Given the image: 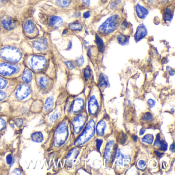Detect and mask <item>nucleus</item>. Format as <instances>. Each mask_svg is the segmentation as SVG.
<instances>
[{
  "label": "nucleus",
  "mask_w": 175,
  "mask_h": 175,
  "mask_svg": "<svg viewBox=\"0 0 175 175\" xmlns=\"http://www.w3.org/2000/svg\"><path fill=\"white\" fill-rule=\"evenodd\" d=\"M82 1L86 6L89 7L90 6V0H82Z\"/></svg>",
  "instance_id": "49"
},
{
  "label": "nucleus",
  "mask_w": 175,
  "mask_h": 175,
  "mask_svg": "<svg viewBox=\"0 0 175 175\" xmlns=\"http://www.w3.org/2000/svg\"><path fill=\"white\" fill-rule=\"evenodd\" d=\"M122 26L124 28H127L128 27V23H127V22L124 21L123 22Z\"/></svg>",
  "instance_id": "54"
},
{
  "label": "nucleus",
  "mask_w": 175,
  "mask_h": 175,
  "mask_svg": "<svg viewBox=\"0 0 175 175\" xmlns=\"http://www.w3.org/2000/svg\"><path fill=\"white\" fill-rule=\"evenodd\" d=\"M147 34L148 32L147 27L143 24H141L138 26L136 32L134 33V40L136 42H138L146 37Z\"/></svg>",
  "instance_id": "10"
},
{
  "label": "nucleus",
  "mask_w": 175,
  "mask_h": 175,
  "mask_svg": "<svg viewBox=\"0 0 175 175\" xmlns=\"http://www.w3.org/2000/svg\"><path fill=\"white\" fill-rule=\"evenodd\" d=\"M32 77L33 75L32 71H30V70H26L22 75V79L25 83H30L32 79Z\"/></svg>",
  "instance_id": "22"
},
{
  "label": "nucleus",
  "mask_w": 175,
  "mask_h": 175,
  "mask_svg": "<svg viewBox=\"0 0 175 175\" xmlns=\"http://www.w3.org/2000/svg\"><path fill=\"white\" fill-rule=\"evenodd\" d=\"M39 84L43 89H46L49 84V80L46 77H41L39 80Z\"/></svg>",
  "instance_id": "26"
},
{
  "label": "nucleus",
  "mask_w": 175,
  "mask_h": 175,
  "mask_svg": "<svg viewBox=\"0 0 175 175\" xmlns=\"http://www.w3.org/2000/svg\"><path fill=\"white\" fill-rule=\"evenodd\" d=\"M66 29H65V30H64L63 32V35H65V34H66Z\"/></svg>",
  "instance_id": "58"
},
{
  "label": "nucleus",
  "mask_w": 175,
  "mask_h": 175,
  "mask_svg": "<svg viewBox=\"0 0 175 175\" xmlns=\"http://www.w3.org/2000/svg\"><path fill=\"white\" fill-rule=\"evenodd\" d=\"M130 158V157H127V156L124 155L121 153L120 150L117 149L115 152V159L116 160V163L122 166L125 160H127V159Z\"/></svg>",
  "instance_id": "17"
},
{
  "label": "nucleus",
  "mask_w": 175,
  "mask_h": 175,
  "mask_svg": "<svg viewBox=\"0 0 175 175\" xmlns=\"http://www.w3.org/2000/svg\"><path fill=\"white\" fill-rule=\"evenodd\" d=\"M68 49H70L72 47V43H71V42H70V43L68 44Z\"/></svg>",
  "instance_id": "57"
},
{
  "label": "nucleus",
  "mask_w": 175,
  "mask_h": 175,
  "mask_svg": "<svg viewBox=\"0 0 175 175\" xmlns=\"http://www.w3.org/2000/svg\"><path fill=\"white\" fill-rule=\"evenodd\" d=\"M68 28L70 30L73 31H77V32H81L83 30V26L82 24L79 22H73L68 24Z\"/></svg>",
  "instance_id": "24"
},
{
  "label": "nucleus",
  "mask_w": 175,
  "mask_h": 175,
  "mask_svg": "<svg viewBox=\"0 0 175 175\" xmlns=\"http://www.w3.org/2000/svg\"><path fill=\"white\" fill-rule=\"evenodd\" d=\"M83 75L86 81H88L91 78V75H92V70L90 67L87 66L86 68H85L84 72H83Z\"/></svg>",
  "instance_id": "31"
},
{
  "label": "nucleus",
  "mask_w": 175,
  "mask_h": 175,
  "mask_svg": "<svg viewBox=\"0 0 175 175\" xmlns=\"http://www.w3.org/2000/svg\"><path fill=\"white\" fill-rule=\"evenodd\" d=\"M74 16L75 18H79V17H80V16H81V14H80V12L75 13V14H74Z\"/></svg>",
  "instance_id": "55"
},
{
  "label": "nucleus",
  "mask_w": 175,
  "mask_h": 175,
  "mask_svg": "<svg viewBox=\"0 0 175 175\" xmlns=\"http://www.w3.org/2000/svg\"><path fill=\"white\" fill-rule=\"evenodd\" d=\"M84 100L83 99L78 98L74 100L71 104V111L74 113L81 112L84 107Z\"/></svg>",
  "instance_id": "12"
},
{
  "label": "nucleus",
  "mask_w": 175,
  "mask_h": 175,
  "mask_svg": "<svg viewBox=\"0 0 175 175\" xmlns=\"http://www.w3.org/2000/svg\"><path fill=\"white\" fill-rule=\"evenodd\" d=\"M12 173L14 174H16V175H21V172L20 171V169H14Z\"/></svg>",
  "instance_id": "48"
},
{
  "label": "nucleus",
  "mask_w": 175,
  "mask_h": 175,
  "mask_svg": "<svg viewBox=\"0 0 175 175\" xmlns=\"http://www.w3.org/2000/svg\"><path fill=\"white\" fill-rule=\"evenodd\" d=\"M138 166L140 168V169H143L145 170L146 169V163L144 160H140L138 162Z\"/></svg>",
  "instance_id": "35"
},
{
  "label": "nucleus",
  "mask_w": 175,
  "mask_h": 175,
  "mask_svg": "<svg viewBox=\"0 0 175 175\" xmlns=\"http://www.w3.org/2000/svg\"><path fill=\"white\" fill-rule=\"evenodd\" d=\"M31 139L33 142L41 143L44 140V136L41 131H36L32 134Z\"/></svg>",
  "instance_id": "19"
},
{
  "label": "nucleus",
  "mask_w": 175,
  "mask_h": 175,
  "mask_svg": "<svg viewBox=\"0 0 175 175\" xmlns=\"http://www.w3.org/2000/svg\"><path fill=\"white\" fill-rule=\"evenodd\" d=\"M6 162L8 165H11L13 162V158L11 154L8 155L6 157Z\"/></svg>",
  "instance_id": "41"
},
{
  "label": "nucleus",
  "mask_w": 175,
  "mask_h": 175,
  "mask_svg": "<svg viewBox=\"0 0 175 175\" xmlns=\"http://www.w3.org/2000/svg\"><path fill=\"white\" fill-rule=\"evenodd\" d=\"M63 24V20L61 17L53 16L49 20V25L54 28H58Z\"/></svg>",
  "instance_id": "15"
},
{
  "label": "nucleus",
  "mask_w": 175,
  "mask_h": 175,
  "mask_svg": "<svg viewBox=\"0 0 175 175\" xmlns=\"http://www.w3.org/2000/svg\"><path fill=\"white\" fill-rule=\"evenodd\" d=\"M155 154L157 155V156L159 157V158H161V157H162V156L163 155V153H161V152H159L158 151H155Z\"/></svg>",
  "instance_id": "52"
},
{
  "label": "nucleus",
  "mask_w": 175,
  "mask_h": 175,
  "mask_svg": "<svg viewBox=\"0 0 175 175\" xmlns=\"http://www.w3.org/2000/svg\"><path fill=\"white\" fill-rule=\"evenodd\" d=\"M132 138H133V140L134 141H137V136H136V135H133L132 136Z\"/></svg>",
  "instance_id": "56"
},
{
  "label": "nucleus",
  "mask_w": 175,
  "mask_h": 175,
  "mask_svg": "<svg viewBox=\"0 0 175 175\" xmlns=\"http://www.w3.org/2000/svg\"><path fill=\"white\" fill-rule=\"evenodd\" d=\"M68 137V128L66 123L62 122L58 125L54 134V144L57 147L63 145Z\"/></svg>",
  "instance_id": "4"
},
{
  "label": "nucleus",
  "mask_w": 175,
  "mask_h": 175,
  "mask_svg": "<svg viewBox=\"0 0 175 175\" xmlns=\"http://www.w3.org/2000/svg\"><path fill=\"white\" fill-rule=\"evenodd\" d=\"M95 131V122L94 120H91L86 125L83 133L79 137L75 142V145L81 146L86 143L94 137Z\"/></svg>",
  "instance_id": "3"
},
{
  "label": "nucleus",
  "mask_w": 175,
  "mask_h": 175,
  "mask_svg": "<svg viewBox=\"0 0 175 175\" xmlns=\"http://www.w3.org/2000/svg\"><path fill=\"white\" fill-rule=\"evenodd\" d=\"M90 16H91V13H90L89 11H86L83 14V18L84 19L89 18Z\"/></svg>",
  "instance_id": "47"
},
{
  "label": "nucleus",
  "mask_w": 175,
  "mask_h": 175,
  "mask_svg": "<svg viewBox=\"0 0 175 175\" xmlns=\"http://www.w3.org/2000/svg\"><path fill=\"white\" fill-rule=\"evenodd\" d=\"M98 102L95 96H92L88 102V110L89 113L92 116H95L99 111Z\"/></svg>",
  "instance_id": "11"
},
{
  "label": "nucleus",
  "mask_w": 175,
  "mask_h": 175,
  "mask_svg": "<svg viewBox=\"0 0 175 175\" xmlns=\"http://www.w3.org/2000/svg\"><path fill=\"white\" fill-rule=\"evenodd\" d=\"M147 103H148V105L150 106V107H151V108L154 107L155 105V101L152 100V99H150L148 100V101H147Z\"/></svg>",
  "instance_id": "46"
},
{
  "label": "nucleus",
  "mask_w": 175,
  "mask_h": 175,
  "mask_svg": "<svg viewBox=\"0 0 175 175\" xmlns=\"http://www.w3.org/2000/svg\"><path fill=\"white\" fill-rule=\"evenodd\" d=\"M146 130H145V128H142L140 130V133H139V134L140 136H142L143 134L145 133Z\"/></svg>",
  "instance_id": "51"
},
{
  "label": "nucleus",
  "mask_w": 175,
  "mask_h": 175,
  "mask_svg": "<svg viewBox=\"0 0 175 175\" xmlns=\"http://www.w3.org/2000/svg\"><path fill=\"white\" fill-rule=\"evenodd\" d=\"M173 17V14L172 9L169 8H166L164 13V15H163V19H164V21L166 22H171L172 20Z\"/></svg>",
  "instance_id": "27"
},
{
  "label": "nucleus",
  "mask_w": 175,
  "mask_h": 175,
  "mask_svg": "<svg viewBox=\"0 0 175 175\" xmlns=\"http://www.w3.org/2000/svg\"><path fill=\"white\" fill-rule=\"evenodd\" d=\"M120 23V17L117 15H113L107 19L99 26V32L102 35H107L114 32Z\"/></svg>",
  "instance_id": "1"
},
{
  "label": "nucleus",
  "mask_w": 175,
  "mask_h": 175,
  "mask_svg": "<svg viewBox=\"0 0 175 175\" xmlns=\"http://www.w3.org/2000/svg\"><path fill=\"white\" fill-rule=\"evenodd\" d=\"M2 26L6 30H12L15 26V22L11 17H5L1 21Z\"/></svg>",
  "instance_id": "13"
},
{
  "label": "nucleus",
  "mask_w": 175,
  "mask_h": 175,
  "mask_svg": "<svg viewBox=\"0 0 175 175\" xmlns=\"http://www.w3.org/2000/svg\"><path fill=\"white\" fill-rule=\"evenodd\" d=\"M14 123H15V124L17 126L20 127L22 126L24 122H23L22 119H21V118H18V119H16L15 120Z\"/></svg>",
  "instance_id": "38"
},
{
  "label": "nucleus",
  "mask_w": 175,
  "mask_h": 175,
  "mask_svg": "<svg viewBox=\"0 0 175 175\" xmlns=\"http://www.w3.org/2000/svg\"><path fill=\"white\" fill-rule=\"evenodd\" d=\"M86 118L85 115H80L73 121V128L75 133L78 134L82 130L86 123Z\"/></svg>",
  "instance_id": "7"
},
{
  "label": "nucleus",
  "mask_w": 175,
  "mask_h": 175,
  "mask_svg": "<svg viewBox=\"0 0 175 175\" xmlns=\"http://www.w3.org/2000/svg\"><path fill=\"white\" fill-rule=\"evenodd\" d=\"M76 63H77V65H78L79 66H82L84 63V59L83 56H81L80 58H78L76 60Z\"/></svg>",
  "instance_id": "39"
},
{
  "label": "nucleus",
  "mask_w": 175,
  "mask_h": 175,
  "mask_svg": "<svg viewBox=\"0 0 175 175\" xmlns=\"http://www.w3.org/2000/svg\"><path fill=\"white\" fill-rule=\"evenodd\" d=\"M65 63L67 65V66L70 68V70H73L75 68L74 64H73V62L70 61H65Z\"/></svg>",
  "instance_id": "42"
},
{
  "label": "nucleus",
  "mask_w": 175,
  "mask_h": 175,
  "mask_svg": "<svg viewBox=\"0 0 175 175\" xmlns=\"http://www.w3.org/2000/svg\"><path fill=\"white\" fill-rule=\"evenodd\" d=\"M106 127V124L105 121L103 120L99 121L96 127L97 135L99 136H103L105 133Z\"/></svg>",
  "instance_id": "18"
},
{
  "label": "nucleus",
  "mask_w": 175,
  "mask_h": 175,
  "mask_svg": "<svg viewBox=\"0 0 175 175\" xmlns=\"http://www.w3.org/2000/svg\"><path fill=\"white\" fill-rule=\"evenodd\" d=\"M8 82L6 80L0 77V89H3L7 85Z\"/></svg>",
  "instance_id": "36"
},
{
  "label": "nucleus",
  "mask_w": 175,
  "mask_h": 175,
  "mask_svg": "<svg viewBox=\"0 0 175 175\" xmlns=\"http://www.w3.org/2000/svg\"><path fill=\"white\" fill-rule=\"evenodd\" d=\"M103 143V140L102 139H97L96 140V147L99 152H100V148H101V145Z\"/></svg>",
  "instance_id": "40"
},
{
  "label": "nucleus",
  "mask_w": 175,
  "mask_h": 175,
  "mask_svg": "<svg viewBox=\"0 0 175 175\" xmlns=\"http://www.w3.org/2000/svg\"><path fill=\"white\" fill-rule=\"evenodd\" d=\"M54 105V99L53 97H49L46 100L45 105H44V108L47 112H49L51 110L53 109V106Z\"/></svg>",
  "instance_id": "25"
},
{
  "label": "nucleus",
  "mask_w": 175,
  "mask_h": 175,
  "mask_svg": "<svg viewBox=\"0 0 175 175\" xmlns=\"http://www.w3.org/2000/svg\"><path fill=\"white\" fill-rule=\"evenodd\" d=\"M30 92L31 90L30 87L27 85L23 84L18 88L15 92V96L18 100H24L28 97L30 94Z\"/></svg>",
  "instance_id": "8"
},
{
  "label": "nucleus",
  "mask_w": 175,
  "mask_h": 175,
  "mask_svg": "<svg viewBox=\"0 0 175 175\" xmlns=\"http://www.w3.org/2000/svg\"><path fill=\"white\" fill-rule=\"evenodd\" d=\"M47 63L45 58L40 56H32L29 60V66L34 71H40L42 70Z\"/></svg>",
  "instance_id": "5"
},
{
  "label": "nucleus",
  "mask_w": 175,
  "mask_h": 175,
  "mask_svg": "<svg viewBox=\"0 0 175 175\" xmlns=\"http://www.w3.org/2000/svg\"><path fill=\"white\" fill-rule=\"evenodd\" d=\"M24 29L25 32L27 33L30 34L35 32V26L33 22L32 21L28 20L26 22L24 25Z\"/></svg>",
  "instance_id": "23"
},
{
  "label": "nucleus",
  "mask_w": 175,
  "mask_h": 175,
  "mask_svg": "<svg viewBox=\"0 0 175 175\" xmlns=\"http://www.w3.org/2000/svg\"><path fill=\"white\" fill-rule=\"evenodd\" d=\"M126 140V135L124 133H122V137H121V138L120 139V143L123 144L125 143Z\"/></svg>",
  "instance_id": "45"
},
{
  "label": "nucleus",
  "mask_w": 175,
  "mask_h": 175,
  "mask_svg": "<svg viewBox=\"0 0 175 175\" xmlns=\"http://www.w3.org/2000/svg\"><path fill=\"white\" fill-rule=\"evenodd\" d=\"M153 117H152V113H150L149 112H147L146 113H144L143 116H142V120L146 121H150L152 119Z\"/></svg>",
  "instance_id": "34"
},
{
  "label": "nucleus",
  "mask_w": 175,
  "mask_h": 175,
  "mask_svg": "<svg viewBox=\"0 0 175 175\" xmlns=\"http://www.w3.org/2000/svg\"><path fill=\"white\" fill-rule=\"evenodd\" d=\"M60 115V112L58 110H56L54 113H53V115H51V116L50 117V120L51 122H55L56 121H57V120L59 118Z\"/></svg>",
  "instance_id": "32"
},
{
  "label": "nucleus",
  "mask_w": 175,
  "mask_h": 175,
  "mask_svg": "<svg viewBox=\"0 0 175 175\" xmlns=\"http://www.w3.org/2000/svg\"><path fill=\"white\" fill-rule=\"evenodd\" d=\"M170 151H172L173 152H175V143H174V142L170 147Z\"/></svg>",
  "instance_id": "53"
},
{
  "label": "nucleus",
  "mask_w": 175,
  "mask_h": 175,
  "mask_svg": "<svg viewBox=\"0 0 175 175\" xmlns=\"http://www.w3.org/2000/svg\"><path fill=\"white\" fill-rule=\"evenodd\" d=\"M71 0H56V3L58 6L61 7L66 8L70 6Z\"/></svg>",
  "instance_id": "29"
},
{
  "label": "nucleus",
  "mask_w": 175,
  "mask_h": 175,
  "mask_svg": "<svg viewBox=\"0 0 175 175\" xmlns=\"http://www.w3.org/2000/svg\"><path fill=\"white\" fill-rule=\"evenodd\" d=\"M7 97V94L5 92L0 91V101H3Z\"/></svg>",
  "instance_id": "43"
},
{
  "label": "nucleus",
  "mask_w": 175,
  "mask_h": 175,
  "mask_svg": "<svg viewBox=\"0 0 175 175\" xmlns=\"http://www.w3.org/2000/svg\"><path fill=\"white\" fill-rule=\"evenodd\" d=\"M19 70V67L15 65L6 63L0 64V75L3 76L7 77L15 74Z\"/></svg>",
  "instance_id": "6"
},
{
  "label": "nucleus",
  "mask_w": 175,
  "mask_h": 175,
  "mask_svg": "<svg viewBox=\"0 0 175 175\" xmlns=\"http://www.w3.org/2000/svg\"><path fill=\"white\" fill-rule=\"evenodd\" d=\"M0 57L8 62H18L21 59L22 53L16 47L6 46L0 50Z\"/></svg>",
  "instance_id": "2"
},
{
  "label": "nucleus",
  "mask_w": 175,
  "mask_h": 175,
  "mask_svg": "<svg viewBox=\"0 0 175 175\" xmlns=\"http://www.w3.org/2000/svg\"><path fill=\"white\" fill-rule=\"evenodd\" d=\"M169 69H170V70L167 69L168 71H169V75H174V74H175V71H174V70H173L172 68H171V67H169Z\"/></svg>",
  "instance_id": "50"
},
{
  "label": "nucleus",
  "mask_w": 175,
  "mask_h": 175,
  "mask_svg": "<svg viewBox=\"0 0 175 175\" xmlns=\"http://www.w3.org/2000/svg\"><path fill=\"white\" fill-rule=\"evenodd\" d=\"M6 122L3 118H0V131L3 130L5 127H6Z\"/></svg>",
  "instance_id": "37"
},
{
  "label": "nucleus",
  "mask_w": 175,
  "mask_h": 175,
  "mask_svg": "<svg viewBox=\"0 0 175 175\" xmlns=\"http://www.w3.org/2000/svg\"><path fill=\"white\" fill-rule=\"evenodd\" d=\"M33 47L36 49V50L39 51H43L45 50L48 46L47 40L45 39L41 38L39 39L36 40L33 43Z\"/></svg>",
  "instance_id": "14"
},
{
  "label": "nucleus",
  "mask_w": 175,
  "mask_h": 175,
  "mask_svg": "<svg viewBox=\"0 0 175 175\" xmlns=\"http://www.w3.org/2000/svg\"><path fill=\"white\" fill-rule=\"evenodd\" d=\"M99 84L101 88H106L109 85L108 77L103 74H101L99 77Z\"/></svg>",
  "instance_id": "21"
},
{
  "label": "nucleus",
  "mask_w": 175,
  "mask_h": 175,
  "mask_svg": "<svg viewBox=\"0 0 175 175\" xmlns=\"http://www.w3.org/2000/svg\"><path fill=\"white\" fill-rule=\"evenodd\" d=\"M95 42L99 51L101 53H104L105 50V46L104 41H103L101 37L97 34L96 35Z\"/></svg>",
  "instance_id": "20"
},
{
  "label": "nucleus",
  "mask_w": 175,
  "mask_h": 175,
  "mask_svg": "<svg viewBox=\"0 0 175 175\" xmlns=\"http://www.w3.org/2000/svg\"><path fill=\"white\" fill-rule=\"evenodd\" d=\"M158 146L159 147V148L161 151H166L168 149V144L164 141L160 140Z\"/></svg>",
  "instance_id": "33"
},
{
  "label": "nucleus",
  "mask_w": 175,
  "mask_h": 175,
  "mask_svg": "<svg viewBox=\"0 0 175 175\" xmlns=\"http://www.w3.org/2000/svg\"><path fill=\"white\" fill-rule=\"evenodd\" d=\"M136 12L137 17L140 19H144L149 14V11L146 8L139 4L136 5Z\"/></svg>",
  "instance_id": "16"
},
{
  "label": "nucleus",
  "mask_w": 175,
  "mask_h": 175,
  "mask_svg": "<svg viewBox=\"0 0 175 175\" xmlns=\"http://www.w3.org/2000/svg\"><path fill=\"white\" fill-rule=\"evenodd\" d=\"M117 149H116L114 141L110 140L107 142L106 145L104 154V158L106 162H109L113 158V152H116Z\"/></svg>",
  "instance_id": "9"
},
{
  "label": "nucleus",
  "mask_w": 175,
  "mask_h": 175,
  "mask_svg": "<svg viewBox=\"0 0 175 175\" xmlns=\"http://www.w3.org/2000/svg\"><path fill=\"white\" fill-rule=\"evenodd\" d=\"M160 134H157V136H156V138L155 141V142H154V146H155V147H157V146H158V145L159 143L160 142Z\"/></svg>",
  "instance_id": "44"
},
{
  "label": "nucleus",
  "mask_w": 175,
  "mask_h": 175,
  "mask_svg": "<svg viewBox=\"0 0 175 175\" xmlns=\"http://www.w3.org/2000/svg\"><path fill=\"white\" fill-rule=\"evenodd\" d=\"M117 40H118L119 44L121 45L124 46L128 44L129 42V38L126 35L123 34H120L117 36Z\"/></svg>",
  "instance_id": "28"
},
{
  "label": "nucleus",
  "mask_w": 175,
  "mask_h": 175,
  "mask_svg": "<svg viewBox=\"0 0 175 175\" xmlns=\"http://www.w3.org/2000/svg\"><path fill=\"white\" fill-rule=\"evenodd\" d=\"M154 136L152 134H147L142 138V141L147 144H152L154 141Z\"/></svg>",
  "instance_id": "30"
}]
</instances>
